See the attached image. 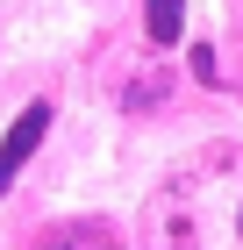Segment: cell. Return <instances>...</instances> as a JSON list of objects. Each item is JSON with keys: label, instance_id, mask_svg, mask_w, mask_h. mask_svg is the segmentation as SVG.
Returning a JSON list of instances; mask_svg holds the SVG:
<instances>
[{"label": "cell", "instance_id": "3", "mask_svg": "<svg viewBox=\"0 0 243 250\" xmlns=\"http://www.w3.org/2000/svg\"><path fill=\"white\" fill-rule=\"evenodd\" d=\"M165 93H172V72H136L122 100H129V115H150V100H165Z\"/></svg>", "mask_w": 243, "mask_h": 250}, {"label": "cell", "instance_id": "1", "mask_svg": "<svg viewBox=\"0 0 243 250\" xmlns=\"http://www.w3.org/2000/svg\"><path fill=\"white\" fill-rule=\"evenodd\" d=\"M43 129H50V107H43V100H29V107H22V115H15V129L0 136V193L15 186V179H22V165L36 157Z\"/></svg>", "mask_w": 243, "mask_h": 250}, {"label": "cell", "instance_id": "4", "mask_svg": "<svg viewBox=\"0 0 243 250\" xmlns=\"http://www.w3.org/2000/svg\"><path fill=\"white\" fill-rule=\"evenodd\" d=\"M236 229H243V222H236Z\"/></svg>", "mask_w": 243, "mask_h": 250}, {"label": "cell", "instance_id": "2", "mask_svg": "<svg viewBox=\"0 0 243 250\" xmlns=\"http://www.w3.org/2000/svg\"><path fill=\"white\" fill-rule=\"evenodd\" d=\"M143 29L150 43L165 50V43H179V29H186V0H143Z\"/></svg>", "mask_w": 243, "mask_h": 250}]
</instances>
